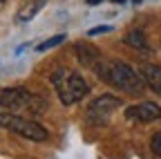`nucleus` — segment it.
Returning <instances> with one entry per match:
<instances>
[{"mask_svg": "<svg viewBox=\"0 0 161 159\" xmlns=\"http://www.w3.org/2000/svg\"><path fill=\"white\" fill-rule=\"evenodd\" d=\"M94 70L101 81H105L108 85H112L121 92H128V94H141L148 85L143 74L123 61H103V58H98Z\"/></svg>", "mask_w": 161, "mask_h": 159, "instance_id": "nucleus-1", "label": "nucleus"}, {"mask_svg": "<svg viewBox=\"0 0 161 159\" xmlns=\"http://www.w3.org/2000/svg\"><path fill=\"white\" fill-rule=\"evenodd\" d=\"M52 83H54V90L63 105L78 103L90 92V83L78 72H72V70H56L52 74Z\"/></svg>", "mask_w": 161, "mask_h": 159, "instance_id": "nucleus-2", "label": "nucleus"}, {"mask_svg": "<svg viewBox=\"0 0 161 159\" xmlns=\"http://www.w3.org/2000/svg\"><path fill=\"white\" fill-rule=\"evenodd\" d=\"M0 128H5L9 132H16L23 139H29V141H45L49 139V132L47 128H43L38 121L34 119H27V116H20L16 112H0Z\"/></svg>", "mask_w": 161, "mask_h": 159, "instance_id": "nucleus-3", "label": "nucleus"}, {"mask_svg": "<svg viewBox=\"0 0 161 159\" xmlns=\"http://www.w3.org/2000/svg\"><path fill=\"white\" fill-rule=\"evenodd\" d=\"M121 101L114 94H101L94 101H90L87 110H85V119L90 126H105L110 121V116L119 110Z\"/></svg>", "mask_w": 161, "mask_h": 159, "instance_id": "nucleus-4", "label": "nucleus"}, {"mask_svg": "<svg viewBox=\"0 0 161 159\" xmlns=\"http://www.w3.org/2000/svg\"><path fill=\"white\" fill-rule=\"evenodd\" d=\"M34 94L27 88H0V108L9 112L29 110L34 105Z\"/></svg>", "mask_w": 161, "mask_h": 159, "instance_id": "nucleus-5", "label": "nucleus"}, {"mask_svg": "<svg viewBox=\"0 0 161 159\" xmlns=\"http://www.w3.org/2000/svg\"><path fill=\"white\" fill-rule=\"evenodd\" d=\"M125 116L130 121H139V123H152L161 119V105L152 103V101H143V103H136L125 108Z\"/></svg>", "mask_w": 161, "mask_h": 159, "instance_id": "nucleus-6", "label": "nucleus"}, {"mask_svg": "<svg viewBox=\"0 0 161 159\" xmlns=\"http://www.w3.org/2000/svg\"><path fill=\"white\" fill-rule=\"evenodd\" d=\"M141 74H143L148 88H150V90H154L157 94H161V67H159V65L148 63V65L141 67Z\"/></svg>", "mask_w": 161, "mask_h": 159, "instance_id": "nucleus-7", "label": "nucleus"}, {"mask_svg": "<svg viewBox=\"0 0 161 159\" xmlns=\"http://www.w3.org/2000/svg\"><path fill=\"white\" fill-rule=\"evenodd\" d=\"M76 56H78V61L83 65H96L98 58H101V54L92 45H85V43H78L76 45Z\"/></svg>", "mask_w": 161, "mask_h": 159, "instance_id": "nucleus-8", "label": "nucleus"}, {"mask_svg": "<svg viewBox=\"0 0 161 159\" xmlns=\"http://www.w3.org/2000/svg\"><path fill=\"white\" fill-rule=\"evenodd\" d=\"M123 43H125L128 47H134V49H139V52H150V47H148V41H146V34L141 31V29H132L130 34H125Z\"/></svg>", "mask_w": 161, "mask_h": 159, "instance_id": "nucleus-9", "label": "nucleus"}, {"mask_svg": "<svg viewBox=\"0 0 161 159\" xmlns=\"http://www.w3.org/2000/svg\"><path fill=\"white\" fill-rule=\"evenodd\" d=\"M43 5H45L43 0H36V3L23 7V9H20V14H18V20H29V18H34L38 9H43Z\"/></svg>", "mask_w": 161, "mask_h": 159, "instance_id": "nucleus-10", "label": "nucleus"}, {"mask_svg": "<svg viewBox=\"0 0 161 159\" xmlns=\"http://www.w3.org/2000/svg\"><path fill=\"white\" fill-rule=\"evenodd\" d=\"M65 41V34H56V36H52V38H47V41H43L36 49L38 52H47V49H52V47H56V45H60Z\"/></svg>", "mask_w": 161, "mask_h": 159, "instance_id": "nucleus-11", "label": "nucleus"}, {"mask_svg": "<svg viewBox=\"0 0 161 159\" xmlns=\"http://www.w3.org/2000/svg\"><path fill=\"white\" fill-rule=\"evenodd\" d=\"M150 148L157 157H161V132H154L152 139H150Z\"/></svg>", "mask_w": 161, "mask_h": 159, "instance_id": "nucleus-12", "label": "nucleus"}, {"mask_svg": "<svg viewBox=\"0 0 161 159\" xmlns=\"http://www.w3.org/2000/svg\"><path fill=\"white\" fill-rule=\"evenodd\" d=\"M112 27L110 25H101V27H94V29H90V36H94V34H108Z\"/></svg>", "mask_w": 161, "mask_h": 159, "instance_id": "nucleus-13", "label": "nucleus"}, {"mask_svg": "<svg viewBox=\"0 0 161 159\" xmlns=\"http://www.w3.org/2000/svg\"><path fill=\"white\" fill-rule=\"evenodd\" d=\"M96 3H103V0H87V5H96Z\"/></svg>", "mask_w": 161, "mask_h": 159, "instance_id": "nucleus-14", "label": "nucleus"}, {"mask_svg": "<svg viewBox=\"0 0 161 159\" xmlns=\"http://www.w3.org/2000/svg\"><path fill=\"white\" fill-rule=\"evenodd\" d=\"M112 3H119V5H121V3H125V0H112Z\"/></svg>", "mask_w": 161, "mask_h": 159, "instance_id": "nucleus-15", "label": "nucleus"}, {"mask_svg": "<svg viewBox=\"0 0 161 159\" xmlns=\"http://www.w3.org/2000/svg\"><path fill=\"white\" fill-rule=\"evenodd\" d=\"M134 3H141V0H134Z\"/></svg>", "mask_w": 161, "mask_h": 159, "instance_id": "nucleus-16", "label": "nucleus"}]
</instances>
